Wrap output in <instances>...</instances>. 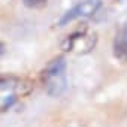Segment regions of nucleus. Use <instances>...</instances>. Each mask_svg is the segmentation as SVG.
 Listing matches in <instances>:
<instances>
[{"label":"nucleus","mask_w":127,"mask_h":127,"mask_svg":"<svg viewBox=\"0 0 127 127\" xmlns=\"http://www.w3.org/2000/svg\"><path fill=\"white\" fill-rule=\"evenodd\" d=\"M114 55L117 60L127 64V24L121 26L114 37Z\"/></svg>","instance_id":"39448f33"},{"label":"nucleus","mask_w":127,"mask_h":127,"mask_svg":"<svg viewBox=\"0 0 127 127\" xmlns=\"http://www.w3.org/2000/svg\"><path fill=\"white\" fill-rule=\"evenodd\" d=\"M96 45V34H88L87 29L84 30H78L73 34L67 36L61 43V48L64 51H70V52H78V54H85L90 52Z\"/></svg>","instance_id":"f03ea898"},{"label":"nucleus","mask_w":127,"mask_h":127,"mask_svg":"<svg viewBox=\"0 0 127 127\" xmlns=\"http://www.w3.org/2000/svg\"><path fill=\"white\" fill-rule=\"evenodd\" d=\"M102 6V0H84V2L78 3L76 6H73L72 9H69L64 15L61 17V20L58 21V26H66L75 20L79 18H87V17H93L99 8Z\"/></svg>","instance_id":"7ed1b4c3"},{"label":"nucleus","mask_w":127,"mask_h":127,"mask_svg":"<svg viewBox=\"0 0 127 127\" xmlns=\"http://www.w3.org/2000/svg\"><path fill=\"white\" fill-rule=\"evenodd\" d=\"M17 97L29 96L33 90V82L27 78H17V76H2V91H8ZM8 94V93H2Z\"/></svg>","instance_id":"20e7f679"},{"label":"nucleus","mask_w":127,"mask_h":127,"mask_svg":"<svg viewBox=\"0 0 127 127\" xmlns=\"http://www.w3.org/2000/svg\"><path fill=\"white\" fill-rule=\"evenodd\" d=\"M40 81L45 91L52 97H60L67 88L66 78V60L57 57L51 60L40 73Z\"/></svg>","instance_id":"f257e3e1"},{"label":"nucleus","mask_w":127,"mask_h":127,"mask_svg":"<svg viewBox=\"0 0 127 127\" xmlns=\"http://www.w3.org/2000/svg\"><path fill=\"white\" fill-rule=\"evenodd\" d=\"M23 2L30 9H42L46 5V0H23Z\"/></svg>","instance_id":"423d86ee"}]
</instances>
